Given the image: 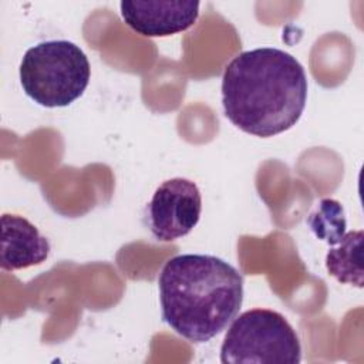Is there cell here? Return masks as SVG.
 Instances as JSON below:
<instances>
[{
  "label": "cell",
  "instance_id": "obj_1",
  "mask_svg": "<svg viewBox=\"0 0 364 364\" xmlns=\"http://www.w3.org/2000/svg\"><path fill=\"white\" fill-rule=\"evenodd\" d=\"M307 75L300 61L276 47L237 54L222 77L226 118L246 134L269 138L297 124L307 101Z\"/></svg>",
  "mask_w": 364,
  "mask_h": 364
},
{
  "label": "cell",
  "instance_id": "obj_2",
  "mask_svg": "<svg viewBox=\"0 0 364 364\" xmlns=\"http://www.w3.org/2000/svg\"><path fill=\"white\" fill-rule=\"evenodd\" d=\"M159 300L164 321L192 343H206L237 316L243 277L226 260L212 255H176L162 267Z\"/></svg>",
  "mask_w": 364,
  "mask_h": 364
},
{
  "label": "cell",
  "instance_id": "obj_3",
  "mask_svg": "<svg viewBox=\"0 0 364 364\" xmlns=\"http://www.w3.org/2000/svg\"><path fill=\"white\" fill-rule=\"evenodd\" d=\"M20 84L27 97L46 108L67 107L90 82L85 53L68 40H47L30 47L20 63Z\"/></svg>",
  "mask_w": 364,
  "mask_h": 364
},
{
  "label": "cell",
  "instance_id": "obj_4",
  "mask_svg": "<svg viewBox=\"0 0 364 364\" xmlns=\"http://www.w3.org/2000/svg\"><path fill=\"white\" fill-rule=\"evenodd\" d=\"M223 364H299L301 344L283 314L252 309L232 320L220 347Z\"/></svg>",
  "mask_w": 364,
  "mask_h": 364
},
{
  "label": "cell",
  "instance_id": "obj_5",
  "mask_svg": "<svg viewBox=\"0 0 364 364\" xmlns=\"http://www.w3.org/2000/svg\"><path fill=\"white\" fill-rule=\"evenodd\" d=\"M148 225L159 242L186 236L199 222L202 195L198 185L186 178L162 182L148 203Z\"/></svg>",
  "mask_w": 364,
  "mask_h": 364
},
{
  "label": "cell",
  "instance_id": "obj_6",
  "mask_svg": "<svg viewBox=\"0 0 364 364\" xmlns=\"http://www.w3.org/2000/svg\"><path fill=\"white\" fill-rule=\"evenodd\" d=\"M193 0H124L119 13L124 23L145 37H166L191 28L199 17Z\"/></svg>",
  "mask_w": 364,
  "mask_h": 364
},
{
  "label": "cell",
  "instance_id": "obj_7",
  "mask_svg": "<svg viewBox=\"0 0 364 364\" xmlns=\"http://www.w3.org/2000/svg\"><path fill=\"white\" fill-rule=\"evenodd\" d=\"M50 250L48 239L30 220L20 215H1V270L13 272L41 264Z\"/></svg>",
  "mask_w": 364,
  "mask_h": 364
},
{
  "label": "cell",
  "instance_id": "obj_8",
  "mask_svg": "<svg viewBox=\"0 0 364 364\" xmlns=\"http://www.w3.org/2000/svg\"><path fill=\"white\" fill-rule=\"evenodd\" d=\"M337 247L328 249L326 269L337 282L363 287V230H351L341 236Z\"/></svg>",
  "mask_w": 364,
  "mask_h": 364
},
{
  "label": "cell",
  "instance_id": "obj_9",
  "mask_svg": "<svg viewBox=\"0 0 364 364\" xmlns=\"http://www.w3.org/2000/svg\"><path fill=\"white\" fill-rule=\"evenodd\" d=\"M307 223L317 237L334 246L346 233V218L341 205L333 199H324L317 210L310 215Z\"/></svg>",
  "mask_w": 364,
  "mask_h": 364
}]
</instances>
